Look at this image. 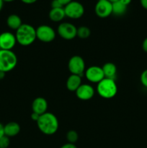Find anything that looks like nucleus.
Returning <instances> with one entry per match:
<instances>
[{
	"label": "nucleus",
	"instance_id": "nucleus-37",
	"mask_svg": "<svg viewBox=\"0 0 147 148\" xmlns=\"http://www.w3.org/2000/svg\"><path fill=\"white\" fill-rule=\"evenodd\" d=\"M97 1H99V0H97Z\"/></svg>",
	"mask_w": 147,
	"mask_h": 148
},
{
	"label": "nucleus",
	"instance_id": "nucleus-7",
	"mask_svg": "<svg viewBox=\"0 0 147 148\" xmlns=\"http://www.w3.org/2000/svg\"><path fill=\"white\" fill-rule=\"evenodd\" d=\"M56 33L48 25H41L36 28V38L43 43H50L55 39Z\"/></svg>",
	"mask_w": 147,
	"mask_h": 148
},
{
	"label": "nucleus",
	"instance_id": "nucleus-19",
	"mask_svg": "<svg viewBox=\"0 0 147 148\" xmlns=\"http://www.w3.org/2000/svg\"><path fill=\"white\" fill-rule=\"evenodd\" d=\"M127 11V6L124 5L120 1H117L112 3V14L116 16L123 15Z\"/></svg>",
	"mask_w": 147,
	"mask_h": 148
},
{
	"label": "nucleus",
	"instance_id": "nucleus-17",
	"mask_svg": "<svg viewBox=\"0 0 147 148\" xmlns=\"http://www.w3.org/2000/svg\"><path fill=\"white\" fill-rule=\"evenodd\" d=\"M48 17L51 21L55 22V23L62 21L64 19V17H66L64 8L63 7H61V8H51L49 11Z\"/></svg>",
	"mask_w": 147,
	"mask_h": 148
},
{
	"label": "nucleus",
	"instance_id": "nucleus-18",
	"mask_svg": "<svg viewBox=\"0 0 147 148\" xmlns=\"http://www.w3.org/2000/svg\"><path fill=\"white\" fill-rule=\"evenodd\" d=\"M21 17L16 14H12L9 15L7 18V25L10 29L17 30L22 25Z\"/></svg>",
	"mask_w": 147,
	"mask_h": 148
},
{
	"label": "nucleus",
	"instance_id": "nucleus-31",
	"mask_svg": "<svg viewBox=\"0 0 147 148\" xmlns=\"http://www.w3.org/2000/svg\"><path fill=\"white\" fill-rule=\"evenodd\" d=\"M59 1H60V2L62 4V5L64 7V6H66V4H68L69 2H71V1H73V0H59Z\"/></svg>",
	"mask_w": 147,
	"mask_h": 148
},
{
	"label": "nucleus",
	"instance_id": "nucleus-26",
	"mask_svg": "<svg viewBox=\"0 0 147 148\" xmlns=\"http://www.w3.org/2000/svg\"><path fill=\"white\" fill-rule=\"evenodd\" d=\"M60 148H77L75 144H71V143H66V144L63 145Z\"/></svg>",
	"mask_w": 147,
	"mask_h": 148
},
{
	"label": "nucleus",
	"instance_id": "nucleus-21",
	"mask_svg": "<svg viewBox=\"0 0 147 148\" xmlns=\"http://www.w3.org/2000/svg\"><path fill=\"white\" fill-rule=\"evenodd\" d=\"M66 137L68 143L75 144L79 140V134H78L77 132L75 131V130H69L66 133Z\"/></svg>",
	"mask_w": 147,
	"mask_h": 148
},
{
	"label": "nucleus",
	"instance_id": "nucleus-3",
	"mask_svg": "<svg viewBox=\"0 0 147 148\" xmlns=\"http://www.w3.org/2000/svg\"><path fill=\"white\" fill-rule=\"evenodd\" d=\"M97 92L101 98L105 99L114 98L118 92V87L115 79L104 78L97 84Z\"/></svg>",
	"mask_w": 147,
	"mask_h": 148
},
{
	"label": "nucleus",
	"instance_id": "nucleus-1",
	"mask_svg": "<svg viewBox=\"0 0 147 148\" xmlns=\"http://www.w3.org/2000/svg\"><path fill=\"white\" fill-rule=\"evenodd\" d=\"M36 123L38 130L46 135L56 134L59 127V120L56 116L50 112H46L40 115Z\"/></svg>",
	"mask_w": 147,
	"mask_h": 148
},
{
	"label": "nucleus",
	"instance_id": "nucleus-25",
	"mask_svg": "<svg viewBox=\"0 0 147 148\" xmlns=\"http://www.w3.org/2000/svg\"><path fill=\"white\" fill-rule=\"evenodd\" d=\"M40 115H39V114H36V113H34L33 112L31 114V115H30V118H31V119L33 120V121H35V122H37V120L39 119V117H40Z\"/></svg>",
	"mask_w": 147,
	"mask_h": 148
},
{
	"label": "nucleus",
	"instance_id": "nucleus-20",
	"mask_svg": "<svg viewBox=\"0 0 147 148\" xmlns=\"http://www.w3.org/2000/svg\"><path fill=\"white\" fill-rule=\"evenodd\" d=\"M91 30L88 27L84 25L80 26L77 27L76 31V36L81 39H86L90 36Z\"/></svg>",
	"mask_w": 147,
	"mask_h": 148
},
{
	"label": "nucleus",
	"instance_id": "nucleus-15",
	"mask_svg": "<svg viewBox=\"0 0 147 148\" xmlns=\"http://www.w3.org/2000/svg\"><path fill=\"white\" fill-rule=\"evenodd\" d=\"M82 84V77L76 75H71L67 78L66 86V88L71 92H76V90Z\"/></svg>",
	"mask_w": 147,
	"mask_h": 148
},
{
	"label": "nucleus",
	"instance_id": "nucleus-2",
	"mask_svg": "<svg viewBox=\"0 0 147 148\" xmlns=\"http://www.w3.org/2000/svg\"><path fill=\"white\" fill-rule=\"evenodd\" d=\"M17 43L20 46H28L33 44L36 38V29L30 24L23 23L17 30L15 34Z\"/></svg>",
	"mask_w": 147,
	"mask_h": 148
},
{
	"label": "nucleus",
	"instance_id": "nucleus-16",
	"mask_svg": "<svg viewBox=\"0 0 147 148\" xmlns=\"http://www.w3.org/2000/svg\"><path fill=\"white\" fill-rule=\"evenodd\" d=\"M105 78L115 79L117 74L116 65L112 62H107L102 66Z\"/></svg>",
	"mask_w": 147,
	"mask_h": 148
},
{
	"label": "nucleus",
	"instance_id": "nucleus-14",
	"mask_svg": "<svg viewBox=\"0 0 147 148\" xmlns=\"http://www.w3.org/2000/svg\"><path fill=\"white\" fill-rule=\"evenodd\" d=\"M20 130H21L20 125L15 121H10L4 125V135L7 136L10 138L17 136L20 132Z\"/></svg>",
	"mask_w": 147,
	"mask_h": 148
},
{
	"label": "nucleus",
	"instance_id": "nucleus-24",
	"mask_svg": "<svg viewBox=\"0 0 147 148\" xmlns=\"http://www.w3.org/2000/svg\"><path fill=\"white\" fill-rule=\"evenodd\" d=\"M50 6H51V8H61V7H63V6L62 5V4L59 0H52Z\"/></svg>",
	"mask_w": 147,
	"mask_h": 148
},
{
	"label": "nucleus",
	"instance_id": "nucleus-35",
	"mask_svg": "<svg viewBox=\"0 0 147 148\" xmlns=\"http://www.w3.org/2000/svg\"><path fill=\"white\" fill-rule=\"evenodd\" d=\"M4 2H12V1H14V0H3Z\"/></svg>",
	"mask_w": 147,
	"mask_h": 148
},
{
	"label": "nucleus",
	"instance_id": "nucleus-4",
	"mask_svg": "<svg viewBox=\"0 0 147 148\" xmlns=\"http://www.w3.org/2000/svg\"><path fill=\"white\" fill-rule=\"evenodd\" d=\"M17 64V56L12 51L0 49V71L7 72L13 70Z\"/></svg>",
	"mask_w": 147,
	"mask_h": 148
},
{
	"label": "nucleus",
	"instance_id": "nucleus-34",
	"mask_svg": "<svg viewBox=\"0 0 147 148\" xmlns=\"http://www.w3.org/2000/svg\"><path fill=\"white\" fill-rule=\"evenodd\" d=\"M3 5H4V1L3 0H0V12L2 10Z\"/></svg>",
	"mask_w": 147,
	"mask_h": 148
},
{
	"label": "nucleus",
	"instance_id": "nucleus-6",
	"mask_svg": "<svg viewBox=\"0 0 147 148\" xmlns=\"http://www.w3.org/2000/svg\"><path fill=\"white\" fill-rule=\"evenodd\" d=\"M68 69L71 75L82 77L85 72V62L83 58L78 55L71 56L68 62Z\"/></svg>",
	"mask_w": 147,
	"mask_h": 148
},
{
	"label": "nucleus",
	"instance_id": "nucleus-22",
	"mask_svg": "<svg viewBox=\"0 0 147 148\" xmlns=\"http://www.w3.org/2000/svg\"><path fill=\"white\" fill-rule=\"evenodd\" d=\"M10 145V139L7 136L4 135L0 138V148H8Z\"/></svg>",
	"mask_w": 147,
	"mask_h": 148
},
{
	"label": "nucleus",
	"instance_id": "nucleus-9",
	"mask_svg": "<svg viewBox=\"0 0 147 148\" xmlns=\"http://www.w3.org/2000/svg\"><path fill=\"white\" fill-rule=\"evenodd\" d=\"M95 12L100 18H106L112 14V3L108 0L97 1L95 7Z\"/></svg>",
	"mask_w": 147,
	"mask_h": 148
},
{
	"label": "nucleus",
	"instance_id": "nucleus-27",
	"mask_svg": "<svg viewBox=\"0 0 147 148\" xmlns=\"http://www.w3.org/2000/svg\"><path fill=\"white\" fill-rule=\"evenodd\" d=\"M142 49L144 52L147 53V38H146L142 43Z\"/></svg>",
	"mask_w": 147,
	"mask_h": 148
},
{
	"label": "nucleus",
	"instance_id": "nucleus-36",
	"mask_svg": "<svg viewBox=\"0 0 147 148\" xmlns=\"http://www.w3.org/2000/svg\"><path fill=\"white\" fill-rule=\"evenodd\" d=\"M108 1H110V2H112V3H113V2H115V1H119V0H108Z\"/></svg>",
	"mask_w": 147,
	"mask_h": 148
},
{
	"label": "nucleus",
	"instance_id": "nucleus-32",
	"mask_svg": "<svg viewBox=\"0 0 147 148\" xmlns=\"http://www.w3.org/2000/svg\"><path fill=\"white\" fill-rule=\"evenodd\" d=\"M131 1H132V0H120V1L121 3H122L124 5L127 6V7H128V5H129V4H131Z\"/></svg>",
	"mask_w": 147,
	"mask_h": 148
},
{
	"label": "nucleus",
	"instance_id": "nucleus-29",
	"mask_svg": "<svg viewBox=\"0 0 147 148\" xmlns=\"http://www.w3.org/2000/svg\"><path fill=\"white\" fill-rule=\"evenodd\" d=\"M21 1H22L23 3H24V4H33V3L36 2L37 0H21Z\"/></svg>",
	"mask_w": 147,
	"mask_h": 148
},
{
	"label": "nucleus",
	"instance_id": "nucleus-28",
	"mask_svg": "<svg viewBox=\"0 0 147 148\" xmlns=\"http://www.w3.org/2000/svg\"><path fill=\"white\" fill-rule=\"evenodd\" d=\"M140 3H141V5L142 6L143 8L147 10V0H140Z\"/></svg>",
	"mask_w": 147,
	"mask_h": 148
},
{
	"label": "nucleus",
	"instance_id": "nucleus-13",
	"mask_svg": "<svg viewBox=\"0 0 147 148\" xmlns=\"http://www.w3.org/2000/svg\"><path fill=\"white\" fill-rule=\"evenodd\" d=\"M48 102L43 97H37L32 103V111L39 115L45 114L48 110Z\"/></svg>",
	"mask_w": 147,
	"mask_h": 148
},
{
	"label": "nucleus",
	"instance_id": "nucleus-12",
	"mask_svg": "<svg viewBox=\"0 0 147 148\" xmlns=\"http://www.w3.org/2000/svg\"><path fill=\"white\" fill-rule=\"evenodd\" d=\"M75 93L77 98L81 101H89L95 95V89L89 84H82Z\"/></svg>",
	"mask_w": 147,
	"mask_h": 148
},
{
	"label": "nucleus",
	"instance_id": "nucleus-5",
	"mask_svg": "<svg viewBox=\"0 0 147 148\" xmlns=\"http://www.w3.org/2000/svg\"><path fill=\"white\" fill-rule=\"evenodd\" d=\"M63 8H64L66 17L74 20L81 18L84 14V7L83 4L77 1L73 0L64 6Z\"/></svg>",
	"mask_w": 147,
	"mask_h": 148
},
{
	"label": "nucleus",
	"instance_id": "nucleus-10",
	"mask_svg": "<svg viewBox=\"0 0 147 148\" xmlns=\"http://www.w3.org/2000/svg\"><path fill=\"white\" fill-rule=\"evenodd\" d=\"M85 77L89 82L98 84L105 78L102 67L98 66H91L85 69Z\"/></svg>",
	"mask_w": 147,
	"mask_h": 148
},
{
	"label": "nucleus",
	"instance_id": "nucleus-33",
	"mask_svg": "<svg viewBox=\"0 0 147 148\" xmlns=\"http://www.w3.org/2000/svg\"><path fill=\"white\" fill-rule=\"evenodd\" d=\"M5 72H2V71H0V80H1V79H3L5 77Z\"/></svg>",
	"mask_w": 147,
	"mask_h": 148
},
{
	"label": "nucleus",
	"instance_id": "nucleus-30",
	"mask_svg": "<svg viewBox=\"0 0 147 148\" xmlns=\"http://www.w3.org/2000/svg\"><path fill=\"white\" fill-rule=\"evenodd\" d=\"M4 135V125L0 123V138Z\"/></svg>",
	"mask_w": 147,
	"mask_h": 148
},
{
	"label": "nucleus",
	"instance_id": "nucleus-23",
	"mask_svg": "<svg viewBox=\"0 0 147 148\" xmlns=\"http://www.w3.org/2000/svg\"><path fill=\"white\" fill-rule=\"evenodd\" d=\"M140 81H141L143 86H144L145 88H147V69H145L144 71H143L142 73L141 74V76H140Z\"/></svg>",
	"mask_w": 147,
	"mask_h": 148
},
{
	"label": "nucleus",
	"instance_id": "nucleus-11",
	"mask_svg": "<svg viewBox=\"0 0 147 148\" xmlns=\"http://www.w3.org/2000/svg\"><path fill=\"white\" fill-rule=\"evenodd\" d=\"M17 43L15 35L11 32H3L0 34V49L12 51Z\"/></svg>",
	"mask_w": 147,
	"mask_h": 148
},
{
	"label": "nucleus",
	"instance_id": "nucleus-8",
	"mask_svg": "<svg viewBox=\"0 0 147 148\" xmlns=\"http://www.w3.org/2000/svg\"><path fill=\"white\" fill-rule=\"evenodd\" d=\"M77 27L74 24L67 22L60 23L58 26L57 33L61 38L70 40L76 37Z\"/></svg>",
	"mask_w": 147,
	"mask_h": 148
}]
</instances>
